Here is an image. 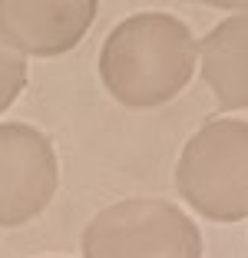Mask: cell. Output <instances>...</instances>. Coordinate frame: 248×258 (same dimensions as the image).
Masks as SVG:
<instances>
[{
	"label": "cell",
	"instance_id": "4",
	"mask_svg": "<svg viewBox=\"0 0 248 258\" xmlns=\"http://www.w3.org/2000/svg\"><path fill=\"white\" fill-rule=\"evenodd\" d=\"M60 185L50 139L27 122H0V225L17 228L43 212Z\"/></svg>",
	"mask_w": 248,
	"mask_h": 258
},
{
	"label": "cell",
	"instance_id": "1",
	"mask_svg": "<svg viewBox=\"0 0 248 258\" xmlns=\"http://www.w3.org/2000/svg\"><path fill=\"white\" fill-rule=\"evenodd\" d=\"M199 46L172 14H133L99 50V76L122 106L152 109L175 99L192 80Z\"/></svg>",
	"mask_w": 248,
	"mask_h": 258
},
{
	"label": "cell",
	"instance_id": "6",
	"mask_svg": "<svg viewBox=\"0 0 248 258\" xmlns=\"http://www.w3.org/2000/svg\"><path fill=\"white\" fill-rule=\"evenodd\" d=\"M202 76L222 109H248V10L212 27L199 43Z\"/></svg>",
	"mask_w": 248,
	"mask_h": 258
},
{
	"label": "cell",
	"instance_id": "3",
	"mask_svg": "<svg viewBox=\"0 0 248 258\" xmlns=\"http://www.w3.org/2000/svg\"><path fill=\"white\" fill-rule=\"evenodd\" d=\"M83 258H202V232L169 199H126L83 228Z\"/></svg>",
	"mask_w": 248,
	"mask_h": 258
},
{
	"label": "cell",
	"instance_id": "2",
	"mask_svg": "<svg viewBox=\"0 0 248 258\" xmlns=\"http://www.w3.org/2000/svg\"><path fill=\"white\" fill-rule=\"evenodd\" d=\"M175 189L212 222L248 215V122L212 119L185 143L175 166Z\"/></svg>",
	"mask_w": 248,
	"mask_h": 258
},
{
	"label": "cell",
	"instance_id": "7",
	"mask_svg": "<svg viewBox=\"0 0 248 258\" xmlns=\"http://www.w3.org/2000/svg\"><path fill=\"white\" fill-rule=\"evenodd\" d=\"M23 86H27V60L0 40V113L14 106Z\"/></svg>",
	"mask_w": 248,
	"mask_h": 258
},
{
	"label": "cell",
	"instance_id": "5",
	"mask_svg": "<svg viewBox=\"0 0 248 258\" xmlns=\"http://www.w3.org/2000/svg\"><path fill=\"white\" fill-rule=\"evenodd\" d=\"M96 0H0V40L17 53L56 56L86 37Z\"/></svg>",
	"mask_w": 248,
	"mask_h": 258
}]
</instances>
